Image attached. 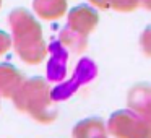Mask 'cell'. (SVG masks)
<instances>
[{
    "instance_id": "cell-1",
    "label": "cell",
    "mask_w": 151,
    "mask_h": 138,
    "mask_svg": "<svg viewBox=\"0 0 151 138\" xmlns=\"http://www.w3.org/2000/svg\"><path fill=\"white\" fill-rule=\"evenodd\" d=\"M8 24L12 29V46L18 57L29 65L42 62L47 55V44L42 39V29L34 15L26 8H15L8 15Z\"/></svg>"
},
{
    "instance_id": "cell-2",
    "label": "cell",
    "mask_w": 151,
    "mask_h": 138,
    "mask_svg": "<svg viewBox=\"0 0 151 138\" xmlns=\"http://www.w3.org/2000/svg\"><path fill=\"white\" fill-rule=\"evenodd\" d=\"M50 93L47 80L34 76L21 83L12 99L18 111L29 114L39 124H50L57 119V107Z\"/></svg>"
},
{
    "instance_id": "cell-3",
    "label": "cell",
    "mask_w": 151,
    "mask_h": 138,
    "mask_svg": "<svg viewBox=\"0 0 151 138\" xmlns=\"http://www.w3.org/2000/svg\"><path fill=\"white\" fill-rule=\"evenodd\" d=\"M106 132L114 138H151L150 119L141 117L130 109L114 112L109 117Z\"/></svg>"
},
{
    "instance_id": "cell-4",
    "label": "cell",
    "mask_w": 151,
    "mask_h": 138,
    "mask_svg": "<svg viewBox=\"0 0 151 138\" xmlns=\"http://www.w3.org/2000/svg\"><path fill=\"white\" fill-rule=\"evenodd\" d=\"M94 76H96L94 62L89 60V59H81L78 62V65H76V68H75L73 78L70 80L68 83L60 86V88L57 89V93H50V96H52V99H65V98H68L73 91H76L80 86L89 83Z\"/></svg>"
},
{
    "instance_id": "cell-5",
    "label": "cell",
    "mask_w": 151,
    "mask_h": 138,
    "mask_svg": "<svg viewBox=\"0 0 151 138\" xmlns=\"http://www.w3.org/2000/svg\"><path fill=\"white\" fill-rule=\"evenodd\" d=\"M98 21H99V17L96 8L89 7V5H78V7L70 10L67 26L70 29H73L75 33L88 37V34L96 28Z\"/></svg>"
},
{
    "instance_id": "cell-6",
    "label": "cell",
    "mask_w": 151,
    "mask_h": 138,
    "mask_svg": "<svg viewBox=\"0 0 151 138\" xmlns=\"http://www.w3.org/2000/svg\"><path fill=\"white\" fill-rule=\"evenodd\" d=\"M128 109L137 112L138 115L145 119H150L151 114V88L148 83H140L135 85L128 91Z\"/></svg>"
},
{
    "instance_id": "cell-7",
    "label": "cell",
    "mask_w": 151,
    "mask_h": 138,
    "mask_svg": "<svg viewBox=\"0 0 151 138\" xmlns=\"http://www.w3.org/2000/svg\"><path fill=\"white\" fill-rule=\"evenodd\" d=\"M23 81L24 78L17 67L12 63H0V98H13Z\"/></svg>"
},
{
    "instance_id": "cell-8",
    "label": "cell",
    "mask_w": 151,
    "mask_h": 138,
    "mask_svg": "<svg viewBox=\"0 0 151 138\" xmlns=\"http://www.w3.org/2000/svg\"><path fill=\"white\" fill-rule=\"evenodd\" d=\"M47 50H50V62H49V80L54 83H60L65 76L67 72V52L65 47L60 42L50 44V47H47Z\"/></svg>"
},
{
    "instance_id": "cell-9",
    "label": "cell",
    "mask_w": 151,
    "mask_h": 138,
    "mask_svg": "<svg viewBox=\"0 0 151 138\" xmlns=\"http://www.w3.org/2000/svg\"><path fill=\"white\" fill-rule=\"evenodd\" d=\"M33 8L42 20H59L67 12V0H33Z\"/></svg>"
},
{
    "instance_id": "cell-10",
    "label": "cell",
    "mask_w": 151,
    "mask_h": 138,
    "mask_svg": "<svg viewBox=\"0 0 151 138\" xmlns=\"http://www.w3.org/2000/svg\"><path fill=\"white\" fill-rule=\"evenodd\" d=\"M102 135H106V124L99 117H89L85 120H80L72 130L73 138H98Z\"/></svg>"
},
{
    "instance_id": "cell-11",
    "label": "cell",
    "mask_w": 151,
    "mask_h": 138,
    "mask_svg": "<svg viewBox=\"0 0 151 138\" xmlns=\"http://www.w3.org/2000/svg\"><path fill=\"white\" fill-rule=\"evenodd\" d=\"M59 42L65 47V50L72 54H81L88 46V37L83 34L75 33L73 29H70L68 26H65L59 34Z\"/></svg>"
},
{
    "instance_id": "cell-12",
    "label": "cell",
    "mask_w": 151,
    "mask_h": 138,
    "mask_svg": "<svg viewBox=\"0 0 151 138\" xmlns=\"http://www.w3.org/2000/svg\"><path fill=\"white\" fill-rule=\"evenodd\" d=\"M151 0H109V8L117 12H133L138 7L150 8Z\"/></svg>"
},
{
    "instance_id": "cell-13",
    "label": "cell",
    "mask_w": 151,
    "mask_h": 138,
    "mask_svg": "<svg viewBox=\"0 0 151 138\" xmlns=\"http://www.w3.org/2000/svg\"><path fill=\"white\" fill-rule=\"evenodd\" d=\"M12 47V37L8 33L0 29V55H4L8 49Z\"/></svg>"
},
{
    "instance_id": "cell-14",
    "label": "cell",
    "mask_w": 151,
    "mask_h": 138,
    "mask_svg": "<svg viewBox=\"0 0 151 138\" xmlns=\"http://www.w3.org/2000/svg\"><path fill=\"white\" fill-rule=\"evenodd\" d=\"M89 2L99 10H107L109 8V0H89Z\"/></svg>"
},
{
    "instance_id": "cell-15",
    "label": "cell",
    "mask_w": 151,
    "mask_h": 138,
    "mask_svg": "<svg viewBox=\"0 0 151 138\" xmlns=\"http://www.w3.org/2000/svg\"><path fill=\"white\" fill-rule=\"evenodd\" d=\"M148 37V31L145 33V39ZM145 50H146V54H148V42H145Z\"/></svg>"
},
{
    "instance_id": "cell-16",
    "label": "cell",
    "mask_w": 151,
    "mask_h": 138,
    "mask_svg": "<svg viewBox=\"0 0 151 138\" xmlns=\"http://www.w3.org/2000/svg\"><path fill=\"white\" fill-rule=\"evenodd\" d=\"M98 138H107V137H106V135H102V137H98Z\"/></svg>"
},
{
    "instance_id": "cell-17",
    "label": "cell",
    "mask_w": 151,
    "mask_h": 138,
    "mask_svg": "<svg viewBox=\"0 0 151 138\" xmlns=\"http://www.w3.org/2000/svg\"><path fill=\"white\" fill-rule=\"evenodd\" d=\"M0 5H2V0H0Z\"/></svg>"
}]
</instances>
